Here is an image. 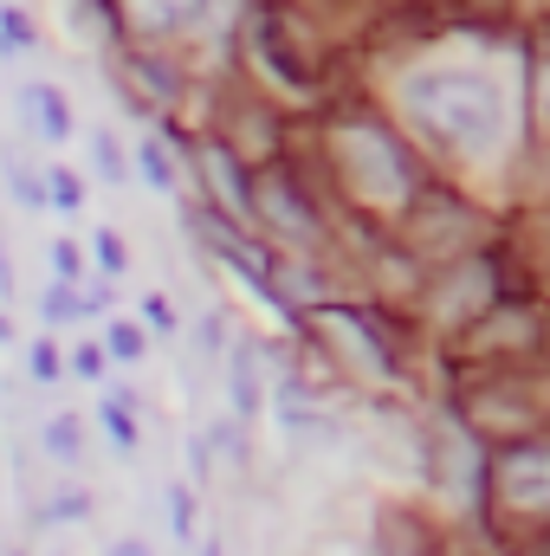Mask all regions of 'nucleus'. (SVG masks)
Masks as SVG:
<instances>
[{
	"mask_svg": "<svg viewBox=\"0 0 550 556\" xmlns=\"http://www.w3.org/2000/svg\"><path fill=\"white\" fill-rule=\"evenodd\" d=\"M91 260H98V273H104V278H124V273H130V247H124V233H111V227H104V233L91 240Z\"/></svg>",
	"mask_w": 550,
	"mask_h": 556,
	"instance_id": "obj_17",
	"label": "nucleus"
},
{
	"mask_svg": "<svg viewBox=\"0 0 550 556\" xmlns=\"http://www.w3.org/2000/svg\"><path fill=\"white\" fill-rule=\"evenodd\" d=\"M130 13H137L142 26H149L155 0H130ZM195 13H201V0H168V20H162V26H182V20H195Z\"/></svg>",
	"mask_w": 550,
	"mask_h": 556,
	"instance_id": "obj_23",
	"label": "nucleus"
},
{
	"mask_svg": "<svg viewBox=\"0 0 550 556\" xmlns=\"http://www.w3.org/2000/svg\"><path fill=\"white\" fill-rule=\"evenodd\" d=\"M201 168H208V181H214V194H221V214L247 220V214L260 207V188L240 175V162H234V149H227V142H208V149H201Z\"/></svg>",
	"mask_w": 550,
	"mask_h": 556,
	"instance_id": "obj_4",
	"label": "nucleus"
},
{
	"mask_svg": "<svg viewBox=\"0 0 550 556\" xmlns=\"http://www.w3.org/2000/svg\"><path fill=\"white\" fill-rule=\"evenodd\" d=\"M46 453H52V466H85V427H78V415L46 420Z\"/></svg>",
	"mask_w": 550,
	"mask_h": 556,
	"instance_id": "obj_9",
	"label": "nucleus"
},
{
	"mask_svg": "<svg viewBox=\"0 0 550 556\" xmlns=\"http://www.w3.org/2000/svg\"><path fill=\"white\" fill-rule=\"evenodd\" d=\"M227 395H234V420L260 415V363H253V343H234L227 350Z\"/></svg>",
	"mask_w": 550,
	"mask_h": 556,
	"instance_id": "obj_6",
	"label": "nucleus"
},
{
	"mask_svg": "<svg viewBox=\"0 0 550 556\" xmlns=\"http://www.w3.org/2000/svg\"><path fill=\"white\" fill-rule=\"evenodd\" d=\"M7 556H20V551H7Z\"/></svg>",
	"mask_w": 550,
	"mask_h": 556,
	"instance_id": "obj_28",
	"label": "nucleus"
},
{
	"mask_svg": "<svg viewBox=\"0 0 550 556\" xmlns=\"http://www.w3.org/2000/svg\"><path fill=\"white\" fill-rule=\"evenodd\" d=\"M20 124L33 130V137L46 142H72V104H65V91L59 85H46V78H33V85H20Z\"/></svg>",
	"mask_w": 550,
	"mask_h": 556,
	"instance_id": "obj_3",
	"label": "nucleus"
},
{
	"mask_svg": "<svg viewBox=\"0 0 550 556\" xmlns=\"http://www.w3.org/2000/svg\"><path fill=\"white\" fill-rule=\"evenodd\" d=\"M104 556H149V544H142V538H117Z\"/></svg>",
	"mask_w": 550,
	"mask_h": 556,
	"instance_id": "obj_24",
	"label": "nucleus"
},
{
	"mask_svg": "<svg viewBox=\"0 0 550 556\" xmlns=\"http://www.w3.org/2000/svg\"><path fill=\"white\" fill-rule=\"evenodd\" d=\"M104 350H111V363H130V369H137L142 356H149V324H130V317H117V324L104 330Z\"/></svg>",
	"mask_w": 550,
	"mask_h": 556,
	"instance_id": "obj_10",
	"label": "nucleus"
},
{
	"mask_svg": "<svg viewBox=\"0 0 550 556\" xmlns=\"http://www.w3.org/2000/svg\"><path fill=\"white\" fill-rule=\"evenodd\" d=\"M46 260H52V278L85 285V247H78V240H52V247H46Z\"/></svg>",
	"mask_w": 550,
	"mask_h": 556,
	"instance_id": "obj_18",
	"label": "nucleus"
},
{
	"mask_svg": "<svg viewBox=\"0 0 550 556\" xmlns=\"http://www.w3.org/2000/svg\"><path fill=\"white\" fill-rule=\"evenodd\" d=\"M13 291V273H7V247H0V298Z\"/></svg>",
	"mask_w": 550,
	"mask_h": 556,
	"instance_id": "obj_25",
	"label": "nucleus"
},
{
	"mask_svg": "<svg viewBox=\"0 0 550 556\" xmlns=\"http://www.w3.org/2000/svg\"><path fill=\"white\" fill-rule=\"evenodd\" d=\"M137 168H142V181H149L155 194H175V162H168V149H162V142H142Z\"/></svg>",
	"mask_w": 550,
	"mask_h": 556,
	"instance_id": "obj_14",
	"label": "nucleus"
},
{
	"mask_svg": "<svg viewBox=\"0 0 550 556\" xmlns=\"http://www.w3.org/2000/svg\"><path fill=\"white\" fill-rule=\"evenodd\" d=\"M91 162H98V175H104V181H130V162H124V142L111 137V130H91Z\"/></svg>",
	"mask_w": 550,
	"mask_h": 556,
	"instance_id": "obj_15",
	"label": "nucleus"
},
{
	"mask_svg": "<svg viewBox=\"0 0 550 556\" xmlns=\"http://www.w3.org/2000/svg\"><path fill=\"white\" fill-rule=\"evenodd\" d=\"M98 420H104V433H111V446H117V453H137V446H142V427H137V402H130L124 389H111V395L98 402Z\"/></svg>",
	"mask_w": 550,
	"mask_h": 556,
	"instance_id": "obj_8",
	"label": "nucleus"
},
{
	"mask_svg": "<svg viewBox=\"0 0 550 556\" xmlns=\"http://www.w3.org/2000/svg\"><path fill=\"white\" fill-rule=\"evenodd\" d=\"M538 91H545V104H550V72H545V85H538Z\"/></svg>",
	"mask_w": 550,
	"mask_h": 556,
	"instance_id": "obj_27",
	"label": "nucleus"
},
{
	"mask_svg": "<svg viewBox=\"0 0 550 556\" xmlns=\"http://www.w3.org/2000/svg\"><path fill=\"white\" fill-rule=\"evenodd\" d=\"M52 214H85V181L72 175V168H52Z\"/></svg>",
	"mask_w": 550,
	"mask_h": 556,
	"instance_id": "obj_19",
	"label": "nucleus"
},
{
	"mask_svg": "<svg viewBox=\"0 0 550 556\" xmlns=\"http://www.w3.org/2000/svg\"><path fill=\"white\" fill-rule=\"evenodd\" d=\"M278 427H285V433H311V427H317L311 402H298V395H285V389H278Z\"/></svg>",
	"mask_w": 550,
	"mask_h": 556,
	"instance_id": "obj_21",
	"label": "nucleus"
},
{
	"mask_svg": "<svg viewBox=\"0 0 550 556\" xmlns=\"http://www.w3.org/2000/svg\"><path fill=\"white\" fill-rule=\"evenodd\" d=\"M26 376H33V382H59V376H65V356H59L52 337H33V343H26Z\"/></svg>",
	"mask_w": 550,
	"mask_h": 556,
	"instance_id": "obj_16",
	"label": "nucleus"
},
{
	"mask_svg": "<svg viewBox=\"0 0 550 556\" xmlns=\"http://www.w3.org/2000/svg\"><path fill=\"white\" fill-rule=\"evenodd\" d=\"M65 369H72L78 382H104V369H111V350H104V343H78V350L65 356Z\"/></svg>",
	"mask_w": 550,
	"mask_h": 556,
	"instance_id": "obj_20",
	"label": "nucleus"
},
{
	"mask_svg": "<svg viewBox=\"0 0 550 556\" xmlns=\"http://www.w3.org/2000/svg\"><path fill=\"white\" fill-rule=\"evenodd\" d=\"M201 556H221V544H201Z\"/></svg>",
	"mask_w": 550,
	"mask_h": 556,
	"instance_id": "obj_26",
	"label": "nucleus"
},
{
	"mask_svg": "<svg viewBox=\"0 0 550 556\" xmlns=\"http://www.w3.org/2000/svg\"><path fill=\"white\" fill-rule=\"evenodd\" d=\"M0 175H7V194H13L26 214H52V175L26 168L20 155H0Z\"/></svg>",
	"mask_w": 550,
	"mask_h": 556,
	"instance_id": "obj_7",
	"label": "nucleus"
},
{
	"mask_svg": "<svg viewBox=\"0 0 550 556\" xmlns=\"http://www.w3.org/2000/svg\"><path fill=\"white\" fill-rule=\"evenodd\" d=\"M260 207H266V220H273L278 233H291V240H317V214L304 207V194H298L291 181H260Z\"/></svg>",
	"mask_w": 550,
	"mask_h": 556,
	"instance_id": "obj_5",
	"label": "nucleus"
},
{
	"mask_svg": "<svg viewBox=\"0 0 550 556\" xmlns=\"http://www.w3.org/2000/svg\"><path fill=\"white\" fill-rule=\"evenodd\" d=\"M39 46V26L20 13V7H0V59H20V52H33Z\"/></svg>",
	"mask_w": 550,
	"mask_h": 556,
	"instance_id": "obj_13",
	"label": "nucleus"
},
{
	"mask_svg": "<svg viewBox=\"0 0 550 556\" xmlns=\"http://www.w3.org/2000/svg\"><path fill=\"white\" fill-rule=\"evenodd\" d=\"M85 518H91V492L65 485V492H52V498L39 505V518H33V525H85Z\"/></svg>",
	"mask_w": 550,
	"mask_h": 556,
	"instance_id": "obj_11",
	"label": "nucleus"
},
{
	"mask_svg": "<svg viewBox=\"0 0 550 556\" xmlns=\"http://www.w3.org/2000/svg\"><path fill=\"white\" fill-rule=\"evenodd\" d=\"M499 498L518 505V511H532V518L550 505V446L545 440L512 446V453L499 459Z\"/></svg>",
	"mask_w": 550,
	"mask_h": 556,
	"instance_id": "obj_2",
	"label": "nucleus"
},
{
	"mask_svg": "<svg viewBox=\"0 0 550 556\" xmlns=\"http://www.w3.org/2000/svg\"><path fill=\"white\" fill-rule=\"evenodd\" d=\"M142 324H149V330H155V337H168V330H175V324H182V317H175V304H168V298H162V291H149V298H142Z\"/></svg>",
	"mask_w": 550,
	"mask_h": 556,
	"instance_id": "obj_22",
	"label": "nucleus"
},
{
	"mask_svg": "<svg viewBox=\"0 0 550 556\" xmlns=\"http://www.w3.org/2000/svg\"><path fill=\"white\" fill-rule=\"evenodd\" d=\"M402 98L414 104V117L460 155H486L505 137V104L492 91V78L479 72H460V65H440V72H414L402 85Z\"/></svg>",
	"mask_w": 550,
	"mask_h": 556,
	"instance_id": "obj_1",
	"label": "nucleus"
},
{
	"mask_svg": "<svg viewBox=\"0 0 550 556\" xmlns=\"http://www.w3.org/2000/svg\"><path fill=\"white\" fill-rule=\"evenodd\" d=\"M195 525H201V498H195V485H168V531H175V544H188L195 538Z\"/></svg>",
	"mask_w": 550,
	"mask_h": 556,
	"instance_id": "obj_12",
	"label": "nucleus"
}]
</instances>
